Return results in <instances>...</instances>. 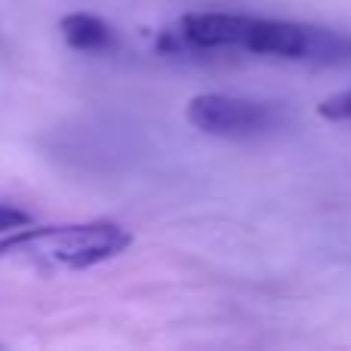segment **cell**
Listing matches in <instances>:
<instances>
[{"instance_id":"cell-1","label":"cell","mask_w":351,"mask_h":351,"mask_svg":"<svg viewBox=\"0 0 351 351\" xmlns=\"http://www.w3.org/2000/svg\"><path fill=\"white\" fill-rule=\"evenodd\" d=\"M130 243H133V231L111 219L71 225H25L0 237V256L22 259L37 268L84 271L127 253Z\"/></svg>"},{"instance_id":"cell-2","label":"cell","mask_w":351,"mask_h":351,"mask_svg":"<svg viewBox=\"0 0 351 351\" xmlns=\"http://www.w3.org/2000/svg\"><path fill=\"white\" fill-rule=\"evenodd\" d=\"M241 49L256 56H271V59L308 62V65H348L351 34L339 28H324V25L253 16Z\"/></svg>"},{"instance_id":"cell-3","label":"cell","mask_w":351,"mask_h":351,"mask_svg":"<svg viewBox=\"0 0 351 351\" xmlns=\"http://www.w3.org/2000/svg\"><path fill=\"white\" fill-rule=\"evenodd\" d=\"M185 121L219 139H259L284 123V111L274 102L228 93H197L185 105Z\"/></svg>"},{"instance_id":"cell-4","label":"cell","mask_w":351,"mask_h":351,"mask_svg":"<svg viewBox=\"0 0 351 351\" xmlns=\"http://www.w3.org/2000/svg\"><path fill=\"white\" fill-rule=\"evenodd\" d=\"M59 34L71 49L80 53H102L114 43V28L102 16L93 12H68L59 19Z\"/></svg>"},{"instance_id":"cell-5","label":"cell","mask_w":351,"mask_h":351,"mask_svg":"<svg viewBox=\"0 0 351 351\" xmlns=\"http://www.w3.org/2000/svg\"><path fill=\"white\" fill-rule=\"evenodd\" d=\"M317 114H321L324 121L348 123L351 121V90H342V93L327 96L321 105H317Z\"/></svg>"},{"instance_id":"cell-6","label":"cell","mask_w":351,"mask_h":351,"mask_svg":"<svg viewBox=\"0 0 351 351\" xmlns=\"http://www.w3.org/2000/svg\"><path fill=\"white\" fill-rule=\"evenodd\" d=\"M25 225H31L28 213L19 210V206H12V204H0V237L10 234V231L25 228Z\"/></svg>"}]
</instances>
